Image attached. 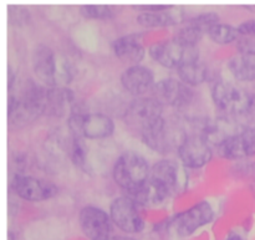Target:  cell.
<instances>
[{
    "mask_svg": "<svg viewBox=\"0 0 255 240\" xmlns=\"http://www.w3.org/2000/svg\"><path fill=\"white\" fill-rule=\"evenodd\" d=\"M224 159H244L255 156V127L246 126L217 147Z\"/></svg>",
    "mask_w": 255,
    "mask_h": 240,
    "instance_id": "obj_15",
    "label": "cell"
},
{
    "mask_svg": "<svg viewBox=\"0 0 255 240\" xmlns=\"http://www.w3.org/2000/svg\"><path fill=\"white\" fill-rule=\"evenodd\" d=\"M163 119V106L153 97H136L125 111V122L134 131L143 133Z\"/></svg>",
    "mask_w": 255,
    "mask_h": 240,
    "instance_id": "obj_9",
    "label": "cell"
},
{
    "mask_svg": "<svg viewBox=\"0 0 255 240\" xmlns=\"http://www.w3.org/2000/svg\"><path fill=\"white\" fill-rule=\"evenodd\" d=\"M187 22L191 24L192 26L199 29L202 32H204V34H207L214 25L221 22V16L214 11L203 12V14H198L196 15V16L191 17Z\"/></svg>",
    "mask_w": 255,
    "mask_h": 240,
    "instance_id": "obj_27",
    "label": "cell"
},
{
    "mask_svg": "<svg viewBox=\"0 0 255 240\" xmlns=\"http://www.w3.org/2000/svg\"><path fill=\"white\" fill-rule=\"evenodd\" d=\"M137 24L143 27H168L186 21L183 7L168 5L167 9L156 12H139L136 17Z\"/></svg>",
    "mask_w": 255,
    "mask_h": 240,
    "instance_id": "obj_19",
    "label": "cell"
},
{
    "mask_svg": "<svg viewBox=\"0 0 255 240\" xmlns=\"http://www.w3.org/2000/svg\"><path fill=\"white\" fill-rule=\"evenodd\" d=\"M212 100L217 109L228 116H241L251 112L252 96L233 82L217 81L212 87Z\"/></svg>",
    "mask_w": 255,
    "mask_h": 240,
    "instance_id": "obj_6",
    "label": "cell"
},
{
    "mask_svg": "<svg viewBox=\"0 0 255 240\" xmlns=\"http://www.w3.org/2000/svg\"><path fill=\"white\" fill-rule=\"evenodd\" d=\"M112 224L111 217L99 207L86 206L80 211L79 226L89 240H109Z\"/></svg>",
    "mask_w": 255,
    "mask_h": 240,
    "instance_id": "obj_13",
    "label": "cell"
},
{
    "mask_svg": "<svg viewBox=\"0 0 255 240\" xmlns=\"http://www.w3.org/2000/svg\"><path fill=\"white\" fill-rule=\"evenodd\" d=\"M75 102V94L66 86L45 87L44 115L62 117Z\"/></svg>",
    "mask_w": 255,
    "mask_h": 240,
    "instance_id": "obj_17",
    "label": "cell"
},
{
    "mask_svg": "<svg viewBox=\"0 0 255 240\" xmlns=\"http://www.w3.org/2000/svg\"><path fill=\"white\" fill-rule=\"evenodd\" d=\"M186 137L187 134L183 133L181 127L167 122L164 117L152 124L141 134L143 143L149 149L161 154L171 153L174 149L178 151L179 146Z\"/></svg>",
    "mask_w": 255,
    "mask_h": 240,
    "instance_id": "obj_5",
    "label": "cell"
},
{
    "mask_svg": "<svg viewBox=\"0 0 255 240\" xmlns=\"http://www.w3.org/2000/svg\"><path fill=\"white\" fill-rule=\"evenodd\" d=\"M9 10V22L12 26H22L30 21V12L27 9L21 5H11L7 7Z\"/></svg>",
    "mask_w": 255,
    "mask_h": 240,
    "instance_id": "obj_28",
    "label": "cell"
},
{
    "mask_svg": "<svg viewBox=\"0 0 255 240\" xmlns=\"http://www.w3.org/2000/svg\"><path fill=\"white\" fill-rule=\"evenodd\" d=\"M152 97L162 106L173 109H184L189 106L194 99V92L191 86L176 79H163L156 82L152 90Z\"/></svg>",
    "mask_w": 255,
    "mask_h": 240,
    "instance_id": "obj_12",
    "label": "cell"
},
{
    "mask_svg": "<svg viewBox=\"0 0 255 240\" xmlns=\"http://www.w3.org/2000/svg\"><path fill=\"white\" fill-rule=\"evenodd\" d=\"M109 240H136L134 238H131V237H125V236H115L111 237Z\"/></svg>",
    "mask_w": 255,
    "mask_h": 240,
    "instance_id": "obj_32",
    "label": "cell"
},
{
    "mask_svg": "<svg viewBox=\"0 0 255 240\" xmlns=\"http://www.w3.org/2000/svg\"><path fill=\"white\" fill-rule=\"evenodd\" d=\"M149 56L166 69H179L187 62L199 60L198 47L186 46L176 39L158 41L149 47Z\"/></svg>",
    "mask_w": 255,
    "mask_h": 240,
    "instance_id": "obj_8",
    "label": "cell"
},
{
    "mask_svg": "<svg viewBox=\"0 0 255 240\" xmlns=\"http://www.w3.org/2000/svg\"><path fill=\"white\" fill-rule=\"evenodd\" d=\"M226 240H246V239H244L242 236H239V234L233 233V234H231V236H228V238H227Z\"/></svg>",
    "mask_w": 255,
    "mask_h": 240,
    "instance_id": "obj_33",
    "label": "cell"
},
{
    "mask_svg": "<svg viewBox=\"0 0 255 240\" xmlns=\"http://www.w3.org/2000/svg\"><path fill=\"white\" fill-rule=\"evenodd\" d=\"M238 30L242 36H255V19L243 21L238 26Z\"/></svg>",
    "mask_w": 255,
    "mask_h": 240,
    "instance_id": "obj_30",
    "label": "cell"
},
{
    "mask_svg": "<svg viewBox=\"0 0 255 240\" xmlns=\"http://www.w3.org/2000/svg\"><path fill=\"white\" fill-rule=\"evenodd\" d=\"M67 126L72 136L82 137L84 139L107 138L115 132L114 120L100 112H71L67 119Z\"/></svg>",
    "mask_w": 255,
    "mask_h": 240,
    "instance_id": "obj_3",
    "label": "cell"
},
{
    "mask_svg": "<svg viewBox=\"0 0 255 240\" xmlns=\"http://www.w3.org/2000/svg\"><path fill=\"white\" fill-rule=\"evenodd\" d=\"M120 7L115 5H82L80 15L91 20H111L119 15Z\"/></svg>",
    "mask_w": 255,
    "mask_h": 240,
    "instance_id": "obj_25",
    "label": "cell"
},
{
    "mask_svg": "<svg viewBox=\"0 0 255 240\" xmlns=\"http://www.w3.org/2000/svg\"><path fill=\"white\" fill-rule=\"evenodd\" d=\"M121 85L128 94L136 97H143L147 92H152L156 81L153 72L148 67L132 65L122 72Z\"/></svg>",
    "mask_w": 255,
    "mask_h": 240,
    "instance_id": "obj_16",
    "label": "cell"
},
{
    "mask_svg": "<svg viewBox=\"0 0 255 240\" xmlns=\"http://www.w3.org/2000/svg\"><path fill=\"white\" fill-rule=\"evenodd\" d=\"M177 153L186 168L193 169L207 166L213 157L212 146L201 133L187 134Z\"/></svg>",
    "mask_w": 255,
    "mask_h": 240,
    "instance_id": "obj_14",
    "label": "cell"
},
{
    "mask_svg": "<svg viewBox=\"0 0 255 240\" xmlns=\"http://www.w3.org/2000/svg\"><path fill=\"white\" fill-rule=\"evenodd\" d=\"M209 69L203 61L196 60V61L187 62L177 69V75L179 80L188 86L194 87L204 84L209 77Z\"/></svg>",
    "mask_w": 255,
    "mask_h": 240,
    "instance_id": "obj_21",
    "label": "cell"
},
{
    "mask_svg": "<svg viewBox=\"0 0 255 240\" xmlns=\"http://www.w3.org/2000/svg\"><path fill=\"white\" fill-rule=\"evenodd\" d=\"M252 188H253V193H254V196H255V181L253 182V186H252Z\"/></svg>",
    "mask_w": 255,
    "mask_h": 240,
    "instance_id": "obj_36",
    "label": "cell"
},
{
    "mask_svg": "<svg viewBox=\"0 0 255 240\" xmlns=\"http://www.w3.org/2000/svg\"><path fill=\"white\" fill-rule=\"evenodd\" d=\"M111 47L115 56L122 62L129 64V66L139 65L146 55V50L142 44L139 34H129L117 37L116 40H114Z\"/></svg>",
    "mask_w": 255,
    "mask_h": 240,
    "instance_id": "obj_18",
    "label": "cell"
},
{
    "mask_svg": "<svg viewBox=\"0 0 255 240\" xmlns=\"http://www.w3.org/2000/svg\"><path fill=\"white\" fill-rule=\"evenodd\" d=\"M148 179L153 182L167 198L179 194L188 186L187 168L178 162L171 159H161L151 167Z\"/></svg>",
    "mask_w": 255,
    "mask_h": 240,
    "instance_id": "obj_4",
    "label": "cell"
},
{
    "mask_svg": "<svg viewBox=\"0 0 255 240\" xmlns=\"http://www.w3.org/2000/svg\"><path fill=\"white\" fill-rule=\"evenodd\" d=\"M237 50L239 54L255 57V36H241L237 41Z\"/></svg>",
    "mask_w": 255,
    "mask_h": 240,
    "instance_id": "obj_29",
    "label": "cell"
},
{
    "mask_svg": "<svg viewBox=\"0 0 255 240\" xmlns=\"http://www.w3.org/2000/svg\"><path fill=\"white\" fill-rule=\"evenodd\" d=\"M149 172L151 167L143 156L127 151L116 159L112 176L117 186L127 193L142 186L148 179Z\"/></svg>",
    "mask_w": 255,
    "mask_h": 240,
    "instance_id": "obj_2",
    "label": "cell"
},
{
    "mask_svg": "<svg viewBox=\"0 0 255 240\" xmlns=\"http://www.w3.org/2000/svg\"><path fill=\"white\" fill-rule=\"evenodd\" d=\"M167 6H168V5L149 4V5H133L132 7L139 12H156V11H162V10L167 9Z\"/></svg>",
    "mask_w": 255,
    "mask_h": 240,
    "instance_id": "obj_31",
    "label": "cell"
},
{
    "mask_svg": "<svg viewBox=\"0 0 255 240\" xmlns=\"http://www.w3.org/2000/svg\"><path fill=\"white\" fill-rule=\"evenodd\" d=\"M251 112H255V95L252 96V101H251Z\"/></svg>",
    "mask_w": 255,
    "mask_h": 240,
    "instance_id": "obj_34",
    "label": "cell"
},
{
    "mask_svg": "<svg viewBox=\"0 0 255 240\" xmlns=\"http://www.w3.org/2000/svg\"><path fill=\"white\" fill-rule=\"evenodd\" d=\"M138 204L127 196H120L110 206V217L115 226L127 234H138L144 229V221Z\"/></svg>",
    "mask_w": 255,
    "mask_h": 240,
    "instance_id": "obj_10",
    "label": "cell"
},
{
    "mask_svg": "<svg viewBox=\"0 0 255 240\" xmlns=\"http://www.w3.org/2000/svg\"><path fill=\"white\" fill-rule=\"evenodd\" d=\"M69 154L70 161L74 166L81 169L85 173H90V164H89V148L82 137L72 136L71 141L69 142Z\"/></svg>",
    "mask_w": 255,
    "mask_h": 240,
    "instance_id": "obj_23",
    "label": "cell"
},
{
    "mask_svg": "<svg viewBox=\"0 0 255 240\" xmlns=\"http://www.w3.org/2000/svg\"><path fill=\"white\" fill-rule=\"evenodd\" d=\"M32 69L46 87L66 86L74 80L76 70L67 57L57 55L45 44H40L32 52Z\"/></svg>",
    "mask_w": 255,
    "mask_h": 240,
    "instance_id": "obj_1",
    "label": "cell"
},
{
    "mask_svg": "<svg viewBox=\"0 0 255 240\" xmlns=\"http://www.w3.org/2000/svg\"><path fill=\"white\" fill-rule=\"evenodd\" d=\"M125 196L129 197L133 199L138 206L144 207H152V206H158V204L163 203L167 199L166 194L149 179H147L142 186L138 188L133 189L131 192L125 193Z\"/></svg>",
    "mask_w": 255,
    "mask_h": 240,
    "instance_id": "obj_20",
    "label": "cell"
},
{
    "mask_svg": "<svg viewBox=\"0 0 255 240\" xmlns=\"http://www.w3.org/2000/svg\"><path fill=\"white\" fill-rule=\"evenodd\" d=\"M207 35L209 39L217 45H229L233 44L234 41H238L241 39V32H239L238 27L233 26V25L224 24V22H219V24L214 25Z\"/></svg>",
    "mask_w": 255,
    "mask_h": 240,
    "instance_id": "obj_24",
    "label": "cell"
},
{
    "mask_svg": "<svg viewBox=\"0 0 255 240\" xmlns=\"http://www.w3.org/2000/svg\"><path fill=\"white\" fill-rule=\"evenodd\" d=\"M213 219V207L207 201H202L177 214L169 223V231L178 238H187L212 223Z\"/></svg>",
    "mask_w": 255,
    "mask_h": 240,
    "instance_id": "obj_7",
    "label": "cell"
},
{
    "mask_svg": "<svg viewBox=\"0 0 255 240\" xmlns=\"http://www.w3.org/2000/svg\"><path fill=\"white\" fill-rule=\"evenodd\" d=\"M10 188L19 198L27 202L49 201L59 193V188L52 182L22 174L12 176Z\"/></svg>",
    "mask_w": 255,
    "mask_h": 240,
    "instance_id": "obj_11",
    "label": "cell"
},
{
    "mask_svg": "<svg viewBox=\"0 0 255 240\" xmlns=\"http://www.w3.org/2000/svg\"><path fill=\"white\" fill-rule=\"evenodd\" d=\"M244 9H247L248 11H252V12H255V5H244Z\"/></svg>",
    "mask_w": 255,
    "mask_h": 240,
    "instance_id": "obj_35",
    "label": "cell"
},
{
    "mask_svg": "<svg viewBox=\"0 0 255 240\" xmlns=\"http://www.w3.org/2000/svg\"><path fill=\"white\" fill-rule=\"evenodd\" d=\"M204 32H202L201 30L197 29V27L192 26L191 24L187 22L184 26H182L178 31L176 32V35L173 36V39H176L177 41H179L181 44L186 45V46L191 47H197L198 42L203 39Z\"/></svg>",
    "mask_w": 255,
    "mask_h": 240,
    "instance_id": "obj_26",
    "label": "cell"
},
{
    "mask_svg": "<svg viewBox=\"0 0 255 240\" xmlns=\"http://www.w3.org/2000/svg\"><path fill=\"white\" fill-rule=\"evenodd\" d=\"M228 70L239 82H255V57L238 54L228 61Z\"/></svg>",
    "mask_w": 255,
    "mask_h": 240,
    "instance_id": "obj_22",
    "label": "cell"
}]
</instances>
